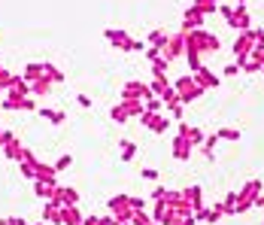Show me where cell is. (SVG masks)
Instances as JSON below:
<instances>
[{
	"label": "cell",
	"mask_w": 264,
	"mask_h": 225,
	"mask_svg": "<svg viewBox=\"0 0 264 225\" xmlns=\"http://www.w3.org/2000/svg\"><path fill=\"white\" fill-rule=\"evenodd\" d=\"M185 49H191V52H219L222 49V43L213 37V33H206V31H188L185 33Z\"/></svg>",
	"instance_id": "cell-1"
},
{
	"label": "cell",
	"mask_w": 264,
	"mask_h": 225,
	"mask_svg": "<svg viewBox=\"0 0 264 225\" xmlns=\"http://www.w3.org/2000/svg\"><path fill=\"white\" fill-rule=\"evenodd\" d=\"M176 97H179L182 103H188V100H195V97H201L204 95V89L195 82V76H182V79H176Z\"/></svg>",
	"instance_id": "cell-2"
},
{
	"label": "cell",
	"mask_w": 264,
	"mask_h": 225,
	"mask_svg": "<svg viewBox=\"0 0 264 225\" xmlns=\"http://www.w3.org/2000/svg\"><path fill=\"white\" fill-rule=\"evenodd\" d=\"M252 49H255V31H252V28H249V31H240V37L234 40V55H237V61L249 58Z\"/></svg>",
	"instance_id": "cell-3"
},
{
	"label": "cell",
	"mask_w": 264,
	"mask_h": 225,
	"mask_svg": "<svg viewBox=\"0 0 264 225\" xmlns=\"http://www.w3.org/2000/svg\"><path fill=\"white\" fill-rule=\"evenodd\" d=\"M228 25H231L234 31H249L252 15H249V9H246V3H237V6L231 9V15H228Z\"/></svg>",
	"instance_id": "cell-4"
},
{
	"label": "cell",
	"mask_w": 264,
	"mask_h": 225,
	"mask_svg": "<svg viewBox=\"0 0 264 225\" xmlns=\"http://www.w3.org/2000/svg\"><path fill=\"white\" fill-rule=\"evenodd\" d=\"M204 19H206V15H201V12H198L195 6H188V9H185V19H182V33L204 28Z\"/></svg>",
	"instance_id": "cell-5"
},
{
	"label": "cell",
	"mask_w": 264,
	"mask_h": 225,
	"mask_svg": "<svg viewBox=\"0 0 264 225\" xmlns=\"http://www.w3.org/2000/svg\"><path fill=\"white\" fill-rule=\"evenodd\" d=\"M195 82L201 85L204 92H206V89H219V76H216V73H209L206 67H201V70H195Z\"/></svg>",
	"instance_id": "cell-6"
},
{
	"label": "cell",
	"mask_w": 264,
	"mask_h": 225,
	"mask_svg": "<svg viewBox=\"0 0 264 225\" xmlns=\"http://www.w3.org/2000/svg\"><path fill=\"white\" fill-rule=\"evenodd\" d=\"M182 52H185V33H176V37L167 40L164 55H167V58H176V55H182Z\"/></svg>",
	"instance_id": "cell-7"
},
{
	"label": "cell",
	"mask_w": 264,
	"mask_h": 225,
	"mask_svg": "<svg viewBox=\"0 0 264 225\" xmlns=\"http://www.w3.org/2000/svg\"><path fill=\"white\" fill-rule=\"evenodd\" d=\"M179 137H185V140H188L191 146L204 143V131H201L198 125H179Z\"/></svg>",
	"instance_id": "cell-8"
},
{
	"label": "cell",
	"mask_w": 264,
	"mask_h": 225,
	"mask_svg": "<svg viewBox=\"0 0 264 225\" xmlns=\"http://www.w3.org/2000/svg\"><path fill=\"white\" fill-rule=\"evenodd\" d=\"M125 97H146V100H149L152 92L146 89L143 82H128V85H125Z\"/></svg>",
	"instance_id": "cell-9"
},
{
	"label": "cell",
	"mask_w": 264,
	"mask_h": 225,
	"mask_svg": "<svg viewBox=\"0 0 264 225\" xmlns=\"http://www.w3.org/2000/svg\"><path fill=\"white\" fill-rule=\"evenodd\" d=\"M261 189H264V183L261 180H249L243 186V192H240V198H246V201H255L258 195H261Z\"/></svg>",
	"instance_id": "cell-10"
},
{
	"label": "cell",
	"mask_w": 264,
	"mask_h": 225,
	"mask_svg": "<svg viewBox=\"0 0 264 225\" xmlns=\"http://www.w3.org/2000/svg\"><path fill=\"white\" fill-rule=\"evenodd\" d=\"M107 37H110L116 46H121V49H134V43H137V40H131L128 33H121V31H107Z\"/></svg>",
	"instance_id": "cell-11"
},
{
	"label": "cell",
	"mask_w": 264,
	"mask_h": 225,
	"mask_svg": "<svg viewBox=\"0 0 264 225\" xmlns=\"http://www.w3.org/2000/svg\"><path fill=\"white\" fill-rule=\"evenodd\" d=\"M188 152H191V143L185 140V137H176V140H173V155H176V159H188Z\"/></svg>",
	"instance_id": "cell-12"
},
{
	"label": "cell",
	"mask_w": 264,
	"mask_h": 225,
	"mask_svg": "<svg viewBox=\"0 0 264 225\" xmlns=\"http://www.w3.org/2000/svg\"><path fill=\"white\" fill-rule=\"evenodd\" d=\"M195 9L201 15H213V12H219V3L216 0H195Z\"/></svg>",
	"instance_id": "cell-13"
},
{
	"label": "cell",
	"mask_w": 264,
	"mask_h": 225,
	"mask_svg": "<svg viewBox=\"0 0 264 225\" xmlns=\"http://www.w3.org/2000/svg\"><path fill=\"white\" fill-rule=\"evenodd\" d=\"M182 198H185L191 207H201V186H188L185 192H182Z\"/></svg>",
	"instance_id": "cell-14"
},
{
	"label": "cell",
	"mask_w": 264,
	"mask_h": 225,
	"mask_svg": "<svg viewBox=\"0 0 264 225\" xmlns=\"http://www.w3.org/2000/svg\"><path fill=\"white\" fill-rule=\"evenodd\" d=\"M216 137H219V140H231L234 143V140H240V137H243V131L240 128H219Z\"/></svg>",
	"instance_id": "cell-15"
},
{
	"label": "cell",
	"mask_w": 264,
	"mask_h": 225,
	"mask_svg": "<svg viewBox=\"0 0 264 225\" xmlns=\"http://www.w3.org/2000/svg\"><path fill=\"white\" fill-rule=\"evenodd\" d=\"M234 204H237V195H234V192H231V195H225V201H222V216H237Z\"/></svg>",
	"instance_id": "cell-16"
},
{
	"label": "cell",
	"mask_w": 264,
	"mask_h": 225,
	"mask_svg": "<svg viewBox=\"0 0 264 225\" xmlns=\"http://www.w3.org/2000/svg\"><path fill=\"white\" fill-rule=\"evenodd\" d=\"M167 40H170V37H167V33H164V31H155V33H152V37H149V43H152L155 49H164V46H167Z\"/></svg>",
	"instance_id": "cell-17"
},
{
	"label": "cell",
	"mask_w": 264,
	"mask_h": 225,
	"mask_svg": "<svg viewBox=\"0 0 264 225\" xmlns=\"http://www.w3.org/2000/svg\"><path fill=\"white\" fill-rule=\"evenodd\" d=\"M152 92H158V95H164V92H170V85H167V79H164V76H158V79L152 82Z\"/></svg>",
	"instance_id": "cell-18"
},
{
	"label": "cell",
	"mask_w": 264,
	"mask_h": 225,
	"mask_svg": "<svg viewBox=\"0 0 264 225\" xmlns=\"http://www.w3.org/2000/svg\"><path fill=\"white\" fill-rule=\"evenodd\" d=\"M113 119H116V122H125V119H128V113H125L121 103H118V107H113Z\"/></svg>",
	"instance_id": "cell-19"
},
{
	"label": "cell",
	"mask_w": 264,
	"mask_h": 225,
	"mask_svg": "<svg viewBox=\"0 0 264 225\" xmlns=\"http://www.w3.org/2000/svg\"><path fill=\"white\" fill-rule=\"evenodd\" d=\"M134 222H137V225H152V222H149V216H146L143 210H137V213H134Z\"/></svg>",
	"instance_id": "cell-20"
},
{
	"label": "cell",
	"mask_w": 264,
	"mask_h": 225,
	"mask_svg": "<svg viewBox=\"0 0 264 225\" xmlns=\"http://www.w3.org/2000/svg\"><path fill=\"white\" fill-rule=\"evenodd\" d=\"M231 9H234L231 3H225V6H219V15H222V19H225V22H228V15H231Z\"/></svg>",
	"instance_id": "cell-21"
},
{
	"label": "cell",
	"mask_w": 264,
	"mask_h": 225,
	"mask_svg": "<svg viewBox=\"0 0 264 225\" xmlns=\"http://www.w3.org/2000/svg\"><path fill=\"white\" fill-rule=\"evenodd\" d=\"M237 73H240L237 64H228V67H225V76H237Z\"/></svg>",
	"instance_id": "cell-22"
},
{
	"label": "cell",
	"mask_w": 264,
	"mask_h": 225,
	"mask_svg": "<svg viewBox=\"0 0 264 225\" xmlns=\"http://www.w3.org/2000/svg\"><path fill=\"white\" fill-rule=\"evenodd\" d=\"M70 161H73V159H70V155H64V159H61V161H58V164H55V167H58V170H64V167H67V164H70Z\"/></svg>",
	"instance_id": "cell-23"
},
{
	"label": "cell",
	"mask_w": 264,
	"mask_h": 225,
	"mask_svg": "<svg viewBox=\"0 0 264 225\" xmlns=\"http://www.w3.org/2000/svg\"><path fill=\"white\" fill-rule=\"evenodd\" d=\"M252 207H261V210H264V195H258V198L252 201Z\"/></svg>",
	"instance_id": "cell-24"
},
{
	"label": "cell",
	"mask_w": 264,
	"mask_h": 225,
	"mask_svg": "<svg viewBox=\"0 0 264 225\" xmlns=\"http://www.w3.org/2000/svg\"><path fill=\"white\" fill-rule=\"evenodd\" d=\"M234 3H246V0H234Z\"/></svg>",
	"instance_id": "cell-25"
}]
</instances>
